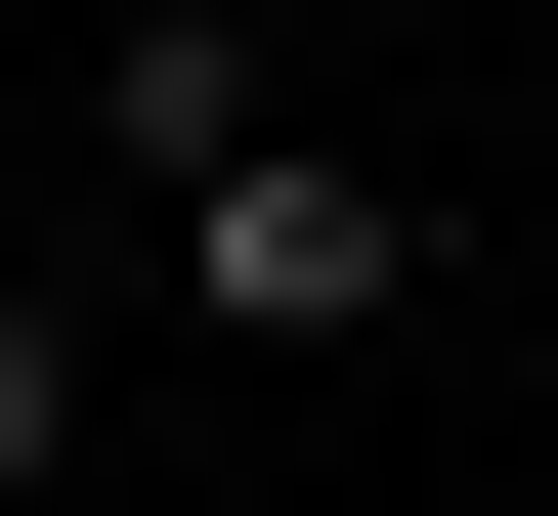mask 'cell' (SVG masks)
Here are the masks:
<instances>
[{
    "instance_id": "obj_1",
    "label": "cell",
    "mask_w": 558,
    "mask_h": 516,
    "mask_svg": "<svg viewBox=\"0 0 558 516\" xmlns=\"http://www.w3.org/2000/svg\"><path fill=\"white\" fill-rule=\"evenodd\" d=\"M172 301H215V345H387V301H429V216H387L344 130H258V172H172Z\"/></svg>"
},
{
    "instance_id": "obj_2",
    "label": "cell",
    "mask_w": 558,
    "mask_h": 516,
    "mask_svg": "<svg viewBox=\"0 0 558 516\" xmlns=\"http://www.w3.org/2000/svg\"><path fill=\"white\" fill-rule=\"evenodd\" d=\"M44 473H86V301L0 259V516H44Z\"/></svg>"
}]
</instances>
